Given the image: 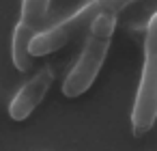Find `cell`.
Returning a JSON list of instances; mask_svg holds the SVG:
<instances>
[{
    "label": "cell",
    "instance_id": "obj_3",
    "mask_svg": "<svg viewBox=\"0 0 157 151\" xmlns=\"http://www.w3.org/2000/svg\"><path fill=\"white\" fill-rule=\"evenodd\" d=\"M123 5H125L123 0H90L82 9H78L73 15L58 22L56 26H52L48 30H39L33 37V41L28 46V52L33 56H48L56 50H63L69 41H73L80 33H84L99 13L118 11Z\"/></svg>",
    "mask_w": 157,
    "mask_h": 151
},
{
    "label": "cell",
    "instance_id": "obj_5",
    "mask_svg": "<svg viewBox=\"0 0 157 151\" xmlns=\"http://www.w3.org/2000/svg\"><path fill=\"white\" fill-rule=\"evenodd\" d=\"M52 82H54L52 69L45 67V69H41L39 74H35V76L15 93V97L11 99V106H9L11 119H13V121H26V119L35 112V108L43 101V97L48 95Z\"/></svg>",
    "mask_w": 157,
    "mask_h": 151
},
{
    "label": "cell",
    "instance_id": "obj_4",
    "mask_svg": "<svg viewBox=\"0 0 157 151\" xmlns=\"http://www.w3.org/2000/svg\"><path fill=\"white\" fill-rule=\"evenodd\" d=\"M48 9H50V0H24L22 2V15L11 41V58L17 71H28L33 67L35 56L28 52V46L33 37L41 30Z\"/></svg>",
    "mask_w": 157,
    "mask_h": 151
},
{
    "label": "cell",
    "instance_id": "obj_1",
    "mask_svg": "<svg viewBox=\"0 0 157 151\" xmlns=\"http://www.w3.org/2000/svg\"><path fill=\"white\" fill-rule=\"evenodd\" d=\"M116 13L118 11H103L88 26L90 33H88L86 43L80 52V58L71 67V71L67 74V78L63 82L65 97L84 95L93 86V82L97 80V76L103 67V61L108 56L110 43H112V35L116 28Z\"/></svg>",
    "mask_w": 157,
    "mask_h": 151
},
{
    "label": "cell",
    "instance_id": "obj_2",
    "mask_svg": "<svg viewBox=\"0 0 157 151\" xmlns=\"http://www.w3.org/2000/svg\"><path fill=\"white\" fill-rule=\"evenodd\" d=\"M157 121V13L148 20L144 39V65L131 110L133 136H144Z\"/></svg>",
    "mask_w": 157,
    "mask_h": 151
}]
</instances>
